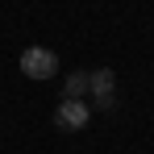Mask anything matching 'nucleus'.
I'll return each mask as SVG.
<instances>
[{
  "label": "nucleus",
  "instance_id": "7ed1b4c3",
  "mask_svg": "<svg viewBox=\"0 0 154 154\" xmlns=\"http://www.w3.org/2000/svg\"><path fill=\"white\" fill-rule=\"evenodd\" d=\"M112 88H117V71H112V67H96V71L88 75V92H96V96L112 92Z\"/></svg>",
  "mask_w": 154,
  "mask_h": 154
},
{
  "label": "nucleus",
  "instance_id": "39448f33",
  "mask_svg": "<svg viewBox=\"0 0 154 154\" xmlns=\"http://www.w3.org/2000/svg\"><path fill=\"white\" fill-rule=\"evenodd\" d=\"M96 108H100V112H112V108H117V92H104V96H96Z\"/></svg>",
  "mask_w": 154,
  "mask_h": 154
},
{
  "label": "nucleus",
  "instance_id": "f03ea898",
  "mask_svg": "<svg viewBox=\"0 0 154 154\" xmlns=\"http://www.w3.org/2000/svg\"><path fill=\"white\" fill-rule=\"evenodd\" d=\"M88 100H63L58 104V112H54V125L58 129H83L88 125Z\"/></svg>",
  "mask_w": 154,
  "mask_h": 154
},
{
  "label": "nucleus",
  "instance_id": "f257e3e1",
  "mask_svg": "<svg viewBox=\"0 0 154 154\" xmlns=\"http://www.w3.org/2000/svg\"><path fill=\"white\" fill-rule=\"evenodd\" d=\"M21 71H25L29 79H54L58 58H54V50H46V46H29V50L21 54Z\"/></svg>",
  "mask_w": 154,
  "mask_h": 154
},
{
  "label": "nucleus",
  "instance_id": "20e7f679",
  "mask_svg": "<svg viewBox=\"0 0 154 154\" xmlns=\"http://www.w3.org/2000/svg\"><path fill=\"white\" fill-rule=\"evenodd\" d=\"M88 96V71H71L63 79V100H83Z\"/></svg>",
  "mask_w": 154,
  "mask_h": 154
}]
</instances>
